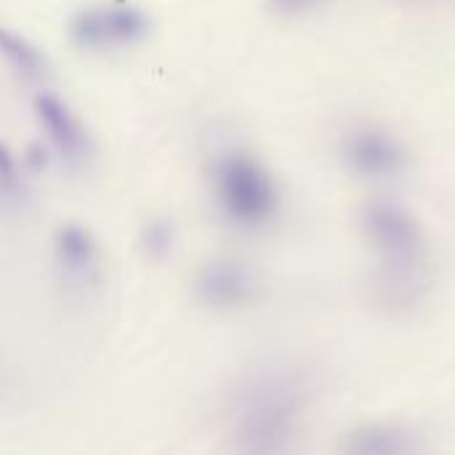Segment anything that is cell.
<instances>
[{"label":"cell","mask_w":455,"mask_h":455,"mask_svg":"<svg viewBox=\"0 0 455 455\" xmlns=\"http://www.w3.org/2000/svg\"><path fill=\"white\" fill-rule=\"evenodd\" d=\"M341 453L349 455H413L424 453L416 432L400 424H368L349 432L341 443Z\"/></svg>","instance_id":"9"},{"label":"cell","mask_w":455,"mask_h":455,"mask_svg":"<svg viewBox=\"0 0 455 455\" xmlns=\"http://www.w3.org/2000/svg\"><path fill=\"white\" fill-rule=\"evenodd\" d=\"M32 112H35V120H37L51 152L61 163H67L69 168L88 163L91 136H88L85 125L80 123V117L72 112V107L61 96H56L51 91L35 93Z\"/></svg>","instance_id":"7"},{"label":"cell","mask_w":455,"mask_h":455,"mask_svg":"<svg viewBox=\"0 0 455 455\" xmlns=\"http://www.w3.org/2000/svg\"><path fill=\"white\" fill-rule=\"evenodd\" d=\"M48 163H51V147H43V141H32L21 155V165L29 173H43Z\"/></svg>","instance_id":"13"},{"label":"cell","mask_w":455,"mask_h":455,"mask_svg":"<svg viewBox=\"0 0 455 455\" xmlns=\"http://www.w3.org/2000/svg\"><path fill=\"white\" fill-rule=\"evenodd\" d=\"M53 259L61 277L72 285H91L99 277V240L96 235L77 221H67L53 235Z\"/></svg>","instance_id":"8"},{"label":"cell","mask_w":455,"mask_h":455,"mask_svg":"<svg viewBox=\"0 0 455 455\" xmlns=\"http://www.w3.org/2000/svg\"><path fill=\"white\" fill-rule=\"evenodd\" d=\"M152 29V19L133 3H101L77 11L69 19V40L80 51L101 53L139 45Z\"/></svg>","instance_id":"4"},{"label":"cell","mask_w":455,"mask_h":455,"mask_svg":"<svg viewBox=\"0 0 455 455\" xmlns=\"http://www.w3.org/2000/svg\"><path fill=\"white\" fill-rule=\"evenodd\" d=\"M323 0H269L272 11L283 13V16H301L312 8H317Z\"/></svg>","instance_id":"14"},{"label":"cell","mask_w":455,"mask_h":455,"mask_svg":"<svg viewBox=\"0 0 455 455\" xmlns=\"http://www.w3.org/2000/svg\"><path fill=\"white\" fill-rule=\"evenodd\" d=\"M341 160L360 179L389 181L405 173L408 149L384 125L363 123L341 139Z\"/></svg>","instance_id":"5"},{"label":"cell","mask_w":455,"mask_h":455,"mask_svg":"<svg viewBox=\"0 0 455 455\" xmlns=\"http://www.w3.org/2000/svg\"><path fill=\"white\" fill-rule=\"evenodd\" d=\"M0 56L27 83H40L51 72L45 53L29 37L19 35L16 29L3 27V24H0Z\"/></svg>","instance_id":"10"},{"label":"cell","mask_w":455,"mask_h":455,"mask_svg":"<svg viewBox=\"0 0 455 455\" xmlns=\"http://www.w3.org/2000/svg\"><path fill=\"white\" fill-rule=\"evenodd\" d=\"M24 165H19V157L13 149L0 141V200L3 203H21L24 200Z\"/></svg>","instance_id":"12"},{"label":"cell","mask_w":455,"mask_h":455,"mask_svg":"<svg viewBox=\"0 0 455 455\" xmlns=\"http://www.w3.org/2000/svg\"><path fill=\"white\" fill-rule=\"evenodd\" d=\"M307 387L296 373L267 371L248 379L235 397V445L245 453L296 451Z\"/></svg>","instance_id":"1"},{"label":"cell","mask_w":455,"mask_h":455,"mask_svg":"<svg viewBox=\"0 0 455 455\" xmlns=\"http://www.w3.org/2000/svg\"><path fill=\"white\" fill-rule=\"evenodd\" d=\"M211 195L227 224L243 232L267 227L277 208L280 192L272 173L259 157L240 147H227L211 160Z\"/></svg>","instance_id":"2"},{"label":"cell","mask_w":455,"mask_h":455,"mask_svg":"<svg viewBox=\"0 0 455 455\" xmlns=\"http://www.w3.org/2000/svg\"><path fill=\"white\" fill-rule=\"evenodd\" d=\"M195 299L213 312H235L248 307L259 293L256 272L235 259L205 261L192 280Z\"/></svg>","instance_id":"6"},{"label":"cell","mask_w":455,"mask_h":455,"mask_svg":"<svg viewBox=\"0 0 455 455\" xmlns=\"http://www.w3.org/2000/svg\"><path fill=\"white\" fill-rule=\"evenodd\" d=\"M141 256L152 264H163L176 248V224L171 216H152L144 221L139 235Z\"/></svg>","instance_id":"11"},{"label":"cell","mask_w":455,"mask_h":455,"mask_svg":"<svg viewBox=\"0 0 455 455\" xmlns=\"http://www.w3.org/2000/svg\"><path fill=\"white\" fill-rule=\"evenodd\" d=\"M368 245L379 253V269L427 267L424 232L411 211L389 200H373L360 213Z\"/></svg>","instance_id":"3"}]
</instances>
